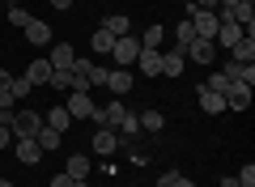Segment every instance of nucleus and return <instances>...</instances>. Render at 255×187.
<instances>
[{
    "label": "nucleus",
    "instance_id": "nucleus-4",
    "mask_svg": "<svg viewBox=\"0 0 255 187\" xmlns=\"http://www.w3.org/2000/svg\"><path fill=\"white\" fill-rule=\"evenodd\" d=\"M64 111H68V115H73V124H77V119H94V111H98V107H94L90 94H73V89H68V102H64Z\"/></svg>",
    "mask_w": 255,
    "mask_h": 187
},
{
    "label": "nucleus",
    "instance_id": "nucleus-10",
    "mask_svg": "<svg viewBox=\"0 0 255 187\" xmlns=\"http://www.w3.org/2000/svg\"><path fill=\"white\" fill-rule=\"evenodd\" d=\"M136 68L145 72V77H162V51H157V47H140Z\"/></svg>",
    "mask_w": 255,
    "mask_h": 187
},
{
    "label": "nucleus",
    "instance_id": "nucleus-5",
    "mask_svg": "<svg viewBox=\"0 0 255 187\" xmlns=\"http://www.w3.org/2000/svg\"><path fill=\"white\" fill-rule=\"evenodd\" d=\"M47 60H51L55 72H73V64H77V47H73V43H51V55H47Z\"/></svg>",
    "mask_w": 255,
    "mask_h": 187
},
{
    "label": "nucleus",
    "instance_id": "nucleus-34",
    "mask_svg": "<svg viewBox=\"0 0 255 187\" xmlns=\"http://www.w3.org/2000/svg\"><path fill=\"white\" fill-rule=\"evenodd\" d=\"M73 94H90V77H85V72H73Z\"/></svg>",
    "mask_w": 255,
    "mask_h": 187
},
{
    "label": "nucleus",
    "instance_id": "nucleus-24",
    "mask_svg": "<svg viewBox=\"0 0 255 187\" xmlns=\"http://www.w3.org/2000/svg\"><path fill=\"white\" fill-rule=\"evenodd\" d=\"M136 119H140V132H162V128H166L162 111H145V115H136Z\"/></svg>",
    "mask_w": 255,
    "mask_h": 187
},
{
    "label": "nucleus",
    "instance_id": "nucleus-36",
    "mask_svg": "<svg viewBox=\"0 0 255 187\" xmlns=\"http://www.w3.org/2000/svg\"><path fill=\"white\" fill-rule=\"evenodd\" d=\"M9 85H13V72H9V68H0V94H4Z\"/></svg>",
    "mask_w": 255,
    "mask_h": 187
},
{
    "label": "nucleus",
    "instance_id": "nucleus-40",
    "mask_svg": "<svg viewBox=\"0 0 255 187\" xmlns=\"http://www.w3.org/2000/svg\"><path fill=\"white\" fill-rule=\"evenodd\" d=\"M51 9H60V13H64V9H73V0H51Z\"/></svg>",
    "mask_w": 255,
    "mask_h": 187
},
{
    "label": "nucleus",
    "instance_id": "nucleus-42",
    "mask_svg": "<svg viewBox=\"0 0 255 187\" xmlns=\"http://www.w3.org/2000/svg\"><path fill=\"white\" fill-rule=\"evenodd\" d=\"M221 187H238V179H234V175H230V179H221Z\"/></svg>",
    "mask_w": 255,
    "mask_h": 187
},
{
    "label": "nucleus",
    "instance_id": "nucleus-8",
    "mask_svg": "<svg viewBox=\"0 0 255 187\" xmlns=\"http://www.w3.org/2000/svg\"><path fill=\"white\" fill-rule=\"evenodd\" d=\"M90 145H94V153H98V158H111V153L119 149V132H115V128H98Z\"/></svg>",
    "mask_w": 255,
    "mask_h": 187
},
{
    "label": "nucleus",
    "instance_id": "nucleus-18",
    "mask_svg": "<svg viewBox=\"0 0 255 187\" xmlns=\"http://www.w3.org/2000/svg\"><path fill=\"white\" fill-rule=\"evenodd\" d=\"M90 47H94V55H111V47H115V34H111L107 26H98V30H94V38H90Z\"/></svg>",
    "mask_w": 255,
    "mask_h": 187
},
{
    "label": "nucleus",
    "instance_id": "nucleus-22",
    "mask_svg": "<svg viewBox=\"0 0 255 187\" xmlns=\"http://www.w3.org/2000/svg\"><path fill=\"white\" fill-rule=\"evenodd\" d=\"M17 162H26V166L43 162V149H38V141H17Z\"/></svg>",
    "mask_w": 255,
    "mask_h": 187
},
{
    "label": "nucleus",
    "instance_id": "nucleus-26",
    "mask_svg": "<svg viewBox=\"0 0 255 187\" xmlns=\"http://www.w3.org/2000/svg\"><path fill=\"white\" fill-rule=\"evenodd\" d=\"M9 94H13V98H30V94H34V85H30L26 77H13V85H9Z\"/></svg>",
    "mask_w": 255,
    "mask_h": 187
},
{
    "label": "nucleus",
    "instance_id": "nucleus-41",
    "mask_svg": "<svg viewBox=\"0 0 255 187\" xmlns=\"http://www.w3.org/2000/svg\"><path fill=\"white\" fill-rule=\"evenodd\" d=\"M174 187H196V183H191L187 175H179V179H174Z\"/></svg>",
    "mask_w": 255,
    "mask_h": 187
},
{
    "label": "nucleus",
    "instance_id": "nucleus-46",
    "mask_svg": "<svg viewBox=\"0 0 255 187\" xmlns=\"http://www.w3.org/2000/svg\"><path fill=\"white\" fill-rule=\"evenodd\" d=\"M0 68H4V55H0Z\"/></svg>",
    "mask_w": 255,
    "mask_h": 187
},
{
    "label": "nucleus",
    "instance_id": "nucleus-45",
    "mask_svg": "<svg viewBox=\"0 0 255 187\" xmlns=\"http://www.w3.org/2000/svg\"><path fill=\"white\" fill-rule=\"evenodd\" d=\"M9 4H26V0H9Z\"/></svg>",
    "mask_w": 255,
    "mask_h": 187
},
{
    "label": "nucleus",
    "instance_id": "nucleus-32",
    "mask_svg": "<svg viewBox=\"0 0 255 187\" xmlns=\"http://www.w3.org/2000/svg\"><path fill=\"white\" fill-rule=\"evenodd\" d=\"M234 179H238V187H255V162H247V166L238 170Z\"/></svg>",
    "mask_w": 255,
    "mask_h": 187
},
{
    "label": "nucleus",
    "instance_id": "nucleus-15",
    "mask_svg": "<svg viewBox=\"0 0 255 187\" xmlns=\"http://www.w3.org/2000/svg\"><path fill=\"white\" fill-rule=\"evenodd\" d=\"M238 38H243V30H238L234 21H221V26H217V34H213V47H226V51H230V47H234Z\"/></svg>",
    "mask_w": 255,
    "mask_h": 187
},
{
    "label": "nucleus",
    "instance_id": "nucleus-39",
    "mask_svg": "<svg viewBox=\"0 0 255 187\" xmlns=\"http://www.w3.org/2000/svg\"><path fill=\"white\" fill-rule=\"evenodd\" d=\"M51 187H73V179H68V175H55V179H51Z\"/></svg>",
    "mask_w": 255,
    "mask_h": 187
},
{
    "label": "nucleus",
    "instance_id": "nucleus-19",
    "mask_svg": "<svg viewBox=\"0 0 255 187\" xmlns=\"http://www.w3.org/2000/svg\"><path fill=\"white\" fill-rule=\"evenodd\" d=\"M43 124L47 128H55V132H68V128H73V115H68V111H64V107H55V111H47V119H43Z\"/></svg>",
    "mask_w": 255,
    "mask_h": 187
},
{
    "label": "nucleus",
    "instance_id": "nucleus-7",
    "mask_svg": "<svg viewBox=\"0 0 255 187\" xmlns=\"http://www.w3.org/2000/svg\"><path fill=\"white\" fill-rule=\"evenodd\" d=\"M124 115H128V107L119 98H111V107H98L94 111V124H102V128H119L124 124Z\"/></svg>",
    "mask_w": 255,
    "mask_h": 187
},
{
    "label": "nucleus",
    "instance_id": "nucleus-37",
    "mask_svg": "<svg viewBox=\"0 0 255 187\" xmlns=\"http://www.w3.org/2000/svg\"><path fill=\"white\" fill-rule=\"evenodd\" d=\"M13 102H17V98H13L9 89H4V94H0V111H13Z\"/></svg>",
    "mask_w": 255,
    "mask_h": 187
},
{
    "label": "nucleus",
    "instance_id": "nucleus-2",
    "mask_svg": "<svg viewBox=\"0 0 255 187\" xmlns=\"http://www.w3.org/2000/svg\"><path fill=\"white\" fill-rule=\"evenodd\" d=\"M136 55H140V38H132V34L115 38V47H111V64H115V68H132Z\"/></svg>",
    "mask_w": 255,
    "mask_h": 187
},
{
    "label": "nucleus",
    "instance_id": "nucleus-14",
    "mask_svg": "<svg viewBox=\"0 0 255 187\" xmlns=\"http://www.w3.org/2000/svg\"><path fill=\"white\" fill-rule=\"evenodd\" d=\"M196 94H200V111H204V115H221V111H226V98H221V94H213L209 85H200Z\"/></svg>",
    "mask_w": 255,
    "mask_h": 187
},
{
    "label": "nucleus",
    "instance_id": "nucleus-27",
    "mask_svg": "<svg viewBox=\"0 0 255 187\" xmlns=\"http://www.w3.org/2000/svg\"><path fill=\"white\" fill-rule=\"evenodd\" d=\"M9 26H30V13H26V4H9Z\"/></svg>",
    "mask_w": 255,
    "mask_h": 187
},
{
    "label": "nucleus",
    "instance_id": "nucleus-3",
    "mask_svg": "<svg viewBox=\"0 0 255 187\" xmlns=\"http://www.w3.org/2000/svg\"><path fill=\"white\" fill-rule=\"evenodd\" d=\"M187 21H191V30H196V38H213V34H217V26H221L213 9H191Z\"/></svg>",
    "mask_w": 255,
    "mask_h": 187
},
{
    "label": "nucleus",
    "instance_id": "nucleus-33",
    "mask_svg": "<svg viewBox=\"0 0 255 187\" xmlns=\"http://www.w3.org/2000/svg\"><path fill=\"white\" fill-rule=\"evenodd\" d=\"M51 89H64L68 94V85H73V72H51V81H47Z\"/></svg>",
    "mask_w": 255,
    "mask_h": 187
},
{
    "label": "nucleus",
    "instance_id": "nucleus-13",
    "mask_svg": "<svg viewBox=\"0 0 255 187\" xmlns=\"http://www.w3.org/2000/svg\"><path fill=\"white\" fill-rule=\"evenodd\" d=\"M51 72H55V68H51V60H30V68H26V81L38 89V85H47V81H51Z\"/></svg>",
    "mask_w": 255,
    "mask_h": 187
},
{
    "label": "nucleus",
    "instance_id": "nucleus-21",
    "mask_svg": "<svg viewBox=\"0 0 255 187\" xmlns=\"http://www.w3.org/2000/svg\"><path fill=\"white\" fill-rule=\"evenodd\" d=\"M34 141H38V149H43V153H51V149H60V141H64V136L60 132H55V128H38V132H34Z\"/></svg>",
    "mask_w": 255,
    "mask_h": 187
},
{
    "label": "nucleus",
    "instance_id": "nucleus-35",
    "mask_svg": "<svg viewBox=\"0 0 255 187\" xmlns=\"http://www.w3.org/2000/svg\"><path fill=\"white\" fill-rule=\"evenodd\" d=\"M174 179H179V175H174V170H166V175H157V187H174Z\"/></svg>",
    "mask_w": 255,
    "mask_h": 187
},
{
    "label": "nucleus",
    "instance_id": "nucleus-1",
    "mask_svg": "<svg viewBox=\"0 0 255 187\" xmlns=\"http://www.w3.org/2000/svg\"><path fill=\"white\" fill-rule=\"evenodd\" d=\"M38 128H43V115H34V111H13V119H9L13 141H34Z\"/></svg>",
    "mask_w": 255,
    "mask_h": 187
},
{
    "label": "nucleus",
    "instance_id": "nucleus-29",
    "mask_svg": "<svg viewBox=\"0 0 255 187\" xmlns=\"http://www.w3.org/2000/svg\"><path fill=\"white\" fill-rule=\"evenodd\" d=\"M119 128H124V136H128V141H132V136H140V119L132 115V111L124 115V124H119Z\"/></svg>",
    "mask_w": 255,
    "mask_h": 187
},
{
    "label": "nucleus",
    "instance_id": "nucleus-20",
    "mask_svg": "<svg viewBox=\"0 0 255 187\" xmlns=\"http://www.w3.org/2000/svg\"><path fill=\"white\" fill-rule=\"evenodd\" d=\"M230 60H238V64H251V60H255V38H238V43L230 47Z\"/></svg>",
    "mask_w": 255,
    "mask_h": 187
},
{
    "label": "nucleus",
    "instance_id": "nucleus-38",
    "mask_svg": "<svg viewBox=\"0 0 255 187\" xmlns=\"http://www.w3.org/2000/svg\"><path fill=\"white\" fill-rule=\"evenodd\" d=\"M9 141H13V132H9L4 124H0V149H9Z\"/></svg>",
    "mask_w": 255,
    "mask_h": 187
},
{
    "label": "nucleus",
    "instance_id": "nucleus-17",
    "mask_svg": "<svg viewBox=\"0 0 255 187\" xmlns=\"http://www.w3.org/2000/svg\"><path fill=\"white\" fill-rule=\"evenodd\" d=\"M90 170H94V162L81 158V153H73V158H68V166H64V175H68V179H90Z\"/></svg>",
    "mask_w": 255,
    "mask_h": 187
},
{
    "label": "nucleus",
    "instance_id": "nucleus-11",
    "mask_svg": "<svg viewBox=\"0 0 255 187\" xmlns=\"http://www.w3.org/2000/svg\"><path fill=\"white\" fill-rule=\"evenodd\" d=\"M187 60H200V64H213V55H217V47H213V38H191L187 47Z\"/></svg>",
    "mask_w": 255,
    "mask_h": 187
},
{
    "label": "nucleus",
    "instance_id": "nucleus-44",
    "mask_svg": "<svg viewBox=\"0 0 255 187\" xmlns=\"http://www.w3.org/2000/svg\"><path fill=\"white\" fill-rule=\"evenodd\" d=\"M0 187H13V183H9V179H0Z\"/></svg>",
    "mask_w": 255,
    "mask_h": 187
},
{
    "label": "nucleus",
    "instance_id": "nucleus-43",
    "mask_svg": "<svg viewBox=\"0 0 255 187\" xmlns=\"http://www.w3.org/2000/svg\"><path fill=\"white\" fill-rule=\"evenodd\" d=\"M73 187H90V179H73Z\"/></svg>",
    "mask_w": 255,
    "mask_h": 187
},
{
    "label": "nucleus",
    "instance_id": "nucleus-31",
    "mask_svg": "<svg viewBox=\"0 0 255 187\" xmlns=\"http://www.w3.org/2000/svg\"><path fill=\"white\" fill-rule=\"evenodd\" d=\"M209 89H213V94H226V89H230V77H226V72H213V77H209Z\"/></svg>",
    "mask_w": 255,
    "mask_h": 187
},
{
    "label": "nucleus",
    "instance_id": "nucleus-9",
    "mask_svg": "<svg viewBox=\"0 0 255 187\" xmlns=\"http://www.w3.org/2000/svg\"><path fill=\"white\" fill-rule=\"evenodd\" d=\"M183 64H187V51H183V47H174V51H162V77L179 81V77H183Z\"/></svg>",
    "mask_w": 255,
    "mask_h": 187
},
{
    "label": "nucleus",
    "instance_id": "nucleus-12",
    "mask_svg": "<svg viewBox=\"0 0 255 187\" xmlns=\"http://www.w3.org/2000/svg\"><path fill=\"white\" fill-rule=\"evenodd\" d=\"M102 89H111V94H128L132 89V72L128 68H107V85Z\"/></svg>",
    "mask_w": 255,
    "mask_h": 187
},
{
    "label": "nucleus",
    "instance_id": "nucleus-6",
    "mask_svg": "<svg viewBox=\"0 0 255 187\" xmlns=\"http://www.w3.org/2000/svg\"><path fill=\"white\" fill-rule=\"evenodd\" d=\"M221 98H226V111H247V107H251V85L230 81V89L221 94Z\"/></svg>",
    "mask_w": 255,
    "mask_h": 187
},
{
    "label": "nucleus",
    "instance_id": "nucleus-28",
    "mask_svg": "<svg viewBox=\"0 0 255 187\" xmlns=\"http://www.w3.org/2000/svg\"><path fill=\"white\" fill-rule=\"evenodd\" d=\"M85 77H90V89H102V85H107V68H102V64H90Z\"/></svg>",
    "mask_w": 255,
    "mask_h": 187
},
{
    "label": "nucleus",
    "instance_id": "nucleus-30",
    "mask_svg": "<svg viewBox=\"0 0 255 187\" xmlns=\"http://www.w3.org/2000/svg\"><path fill=\"white\" fill-rule=\"evenodd\" d=\"M174 38H179L174 47H187L191 38H196V30H191V21H179V30H174Z\"/></svg>",
    "mask_w": 255,
    "mask_h": 187
},
{
    "label": "nucleus",
    "instance_id": "nucleus-16",
    "mask_svg": "<svg viewBox=\"0 0 255 187\" xmlns=\"http://www.w3.org/2000/svg\"><path fill=\"white\" fill-rule=\"evenodd\" d=\"M26 38H30L34 47H47V43H51V26H47L43 17H30V26H26Z\"/></svg>",
    "mask_w": 255,
    "mask_h": 187
},
{
    "label": "nucleus",
    "instance_id": "nucleus-23",
    "mask_svg": "<svg viewBox=\"0 0 255 187\" xmlns=\"http://www.w3.org/2000/svg\"><path fill=\"white\" fill-rule=\"evenodd\" d=\"M102 26H107V30H111V34H115V38H124V34H132V21H128L124 13H111V17L102 21Z\"/></svg>",
    "mask_w": 255,
    "mask_h": 187
},
{
    "label": "nucleus",
    "instance_id": "nucleus-25",
    "mask_svg": "<svg viewBox=\"0 0 255 187\" xmlns=\"http://www.w3.org/2000/svg\"><path fill=\"white\" fill-rule=\"evenodd\" d=\"M162 38H166V30H162V26H145V34H140V47H157V51H162Z\"/></svg>",
    "mask_w": 255,
    "mask_h": 187
}]
</instances>
